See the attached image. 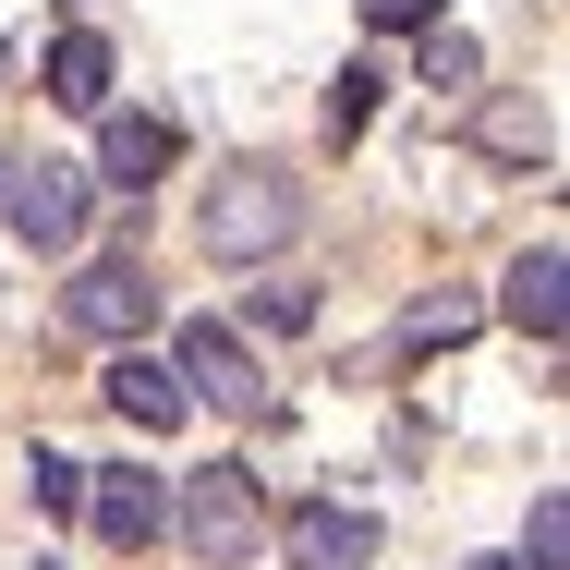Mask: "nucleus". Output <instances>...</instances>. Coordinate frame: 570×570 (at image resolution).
I'll return each mask as SVG.
<instances>
[{
  "label": "nucleus",
  "mask_w": 570,
  "mask_h": 570,
  "mask_svg": "<svg viewBox=\"0 0 570 570\" xmlns=\"http://www.w3.org/2000/svg\"><path fill=\"white\" fill-rule=\"evenodd\" d=\"M292 230H304V183H292V170H267V158H255V170H230V183H207V207H195V243H207L219 267L279 255Z\"/></svg>",
  "instance_id": "1"
},
{
  "label": "nucleus",
  "mask_w": 570,
  "mask_h": 570,
  "mask_svg": "<svg viewBox=\"0 0 570 570\" xmlns=\"http://www.w3.org/2000/svg\"><path fill=\"white\" fill-rule=\"evenodd\" d=\"M170 522H183V547H195L207 570H243L255 547H267V498H255V473H243V461L195 473V485L170 498Z\"/></svg>",
  "instance_id": "2"
},
{
  "label": "nucleus",
  "mask_w": 570,
  "mask_h": 570,
  "mask_svg": "<svg viewBox=\"0 0 570 570\" xmlns=\"http://www.w3.org/2000/svg\"><path fill=\"white\" fill-rule=\"evenodd\" d=\"M0 219L24 230L37 255H73L86 219H98V183H86V170H61V158H37V170H12V183H0Z\"/></svg>",
  "instance_id": "3"
},
{
  "label": "nucleus",
  "mask_w": 570,
  "mask_h": 570,
  "mask_svg": "<svg viewBox=\"0 0 570 570\" xmlns=\"http://www.w3.org/2000/svg\"><path fill=\"white\" fill-rule=\"evenodd\" d=\"M61 316H73L86 341H146V316H158L146 255H86V267H73V292H61Z\"/></svg>",
  "instance_id": "4"
},
{
  "label": "nucleus",
  "mask_w": 570,
  "mask_h": 570,
  "mask_svg": "<svg viewBox=\"0 0 570 570\" xmlns=\"http://www.w3.org/2000/svg\"><path fill=\"white\" fill-rule=\"evenodd\" d=\"M170 376H183V401H207V413H255V401H267V389H255V352H243V328H219V316H195V328H183Z\"/></svg>",
  "instance_id": "5"
},
{
  "label": "nucleus",
  "mask_w": 570,
  "mask_h": 570,
  "mask_svg": "<svg viewBox=\"0 0 570 570\" xmlns=\"http://www.w3.org/2000/svg\"><path fill=\"white\" fill-rule=\"evenodd\" d=\"M279 559H292V570H376V510H352V498H304V510L279 522Z\"/></svg>",
  "instance_id": "6"
},
{
  "label": "nucleus",
  "mask_w": 570,
  "mask_h": 570,
  "mask_svg": "<svg viewBox=\"0 0 570 570\" xmlns=\"http://www.w3.org/2000/svg\"><path fill=\"white\" fill-rule=\"evenodd\" d=\"M170 158H183V134H170L158 110H98V170H86V183H110V195H146Z\"/></svg>",
  "instance_id": "7"
},
{
  "label": "nucleus",
  "mask_w": 570,
  "mask_h": 570,
  "mask_svg": "<svg viewBox=\"0 0 570 570\" xmlns=\"http://www.w3.org/2000/svg\"><path fill=\"white\" fill-rule=\"evenodd\" d=\"M86 510H98V534H110L121 559L170 534V485H158V473H98V461H86Z\"/></svg>",
  "instance_id": "8"
},
{
  "label": "nucleus",
  "mask_w": 570,
  "mask_h": 570,
  "mask_svg": "<svg viewBox=\"0 0 570 570\" xmlns=\"http://www.w3.org/2000/svg\"><path fill=\"white\" fill-rule=\"evenodd\" d=\"M98 389H110V413L134 425V438H170V425L195 413V401H183V376H170L158 352H110V376H98Z\"/></svg>",
  "instance_id": "9"
},
{
  "label": "nucleus",
  "mask_w": 570,
  "mask_h": 570,
  "mask_svg": "<svg viewBox=\"0 0 570 570\" xmlns=\"http://www.w3.org/2000/svg\"><path fill=\"white\" fill-rule=\"evenodd\" d=\"M570 255L559 243H534V255H522V267H510V292H498V316H510V328H522V341H559L570 328Z\"/></svg>",
  "instance_id": "10"
},
{
  "label": "nucleus",
  "mask_w": 570,
  "mask_h": 570,
  "mask_svg": "<svg viewBox=\"0 0 570 570\" xmlns=\"http://www.w3.org/2000/svg\"><path fill=\"white\" fill-rule=\"evenodd\" d=\"M110 37H98V24H61V37H49V110H110Z\"/></svg>",
  "instance_id": "11"
},
{
  "label": "nucleus",
  "mask_w": 570,
  "mask_h": 570,
  "mask_svg": "<svg viewBox=\"0 0 570 570\" xmlns=\"http://www.w3.org/2000/svg\"><path fill=\"white\" fill-rule=\"evenodd\" d=\"M473 146L547 170V158H559V121H547V98H485V110H473Z\"/></svg>",
  "instance_id": "12"
},
{
  "label": "nucleus",
  "mask_w": 570,
  "mask_h": 570,
  "mask_svg": "<svg viewBox=\"0 0 570 570\" xmlns=\"http://www.w3.org/2000/svg\"><path fill=\"white\" fill-rule=\"evenodd\" d=\"M473 316H485L473 292H425V304L401 316V341H413V352H450V341H473Z\"/></svg>",
  "instance_id": "13"
},
{
  "label": "nucleus",
  "mask_w": 570,
  "mask_h": 570,
  "mask_svg": "<svg viewBox=\"0 0 570 570\" xmlns=\"http://www.w3.org/2000/svg\"><path fill=\"white\" fill-rule=\"evenodd\" d=\"M24 498H37L49 522H73V510H86V461H73V450H37V461H24Z\"/></svg>",
  "instance_id": "14"
},
{
  "label": "nucleus",
  "mask_w": 570,
  "mask_h": 570,
  "mask_svg": "<svg viewBox=\"0 0 570 570\" xmlns=\"http://www.w3.org/2000/svg\"><path fill=\"white\" fill-rule=\"evenodd\" d=\"M376 86H389L376 61H341V86H328V146H352V134L376 121Z\"/></svg>",
  "instance_id": "15"
},
{
  "label": "nucleus",
  "mask_w": 570,
  "mask_h": 570,
  "mask_svg": "<svg viewBox=\"0 0 570 570\" xmlns=\"http://www.w3.org/2000/svg\"><path fill=\"white\" fill-rule=\"evenodd\" d=\"M510 570H570V498H559V485L534 498V522H522V559H510Z\"/></svg>",
  "instance_id": "16"
},
{
  "label": "nucleus",
  "mask_w": 570,
  "mask_h": 570,
  "mask_svg": "<svg viewBox=\"0 0 570 570\" xmlns=\"http://www.w3.org/2000/svg\"><path fill=\"white\" fill-rule=\"evenodd\" d=\"M425 86H473V37L461 24H425Z\"/></svg>",
  "instance_id": "17"
},
{
  "label": "nucleus",
  "mask_w": 570,
  "mask_h": 570,
  "mask_svg": "<svg viewBox=\"0 0 570 570\" xmlns=\"http://www.w3.org/2000/svg\"><path fill=\"white\" fill-rule=\"evenodd\" d=\"M255 316H267V328H316V292H304V279H267Z\"/></svg>",
  "instance_id": "18"
},
{
  "label": "nucleus",
  "mask_w": 570,
  "mask_h": 570,
  "mask_svg": "<svg viewBox=\"0 0 570 570\" xmlns=\"http://www.w3.org/2000/svg\"><path fill=\"white\" fill-rule=\"evenodd\" d=\"M438 12H450V0H364V24H376V37H425Z\"/></svg>",
  "instance_id": "19"
},
{
  "label": "nucleus",
  "mask_w": 570,
  "mask_h": 570,
  "mask_svg": "<svg viewBox=\"0 0 570 570\" xmlns=\"http://www.w3.org/2000/svg\"><path fill=\"white\" fill-rule=\"evenodd\" d=\"M473 570H510V559H473Z\"/></svg>",
  "instance_id": "20"
},
{
  "label": "nucleus",
  "mask_w": 570,
  "mask_h": 570,
  "mask_svg": "<svg viewBox=\"0 0 570 570\" xmlns=\"http://www.w3.org/2000/svg\"><path fill=\"white\" fill-rule=\"evenodd\" d=\"M0 183H12V158H0Z\"/></svg>",
  "instance_id": "21"
}]
</instances>
